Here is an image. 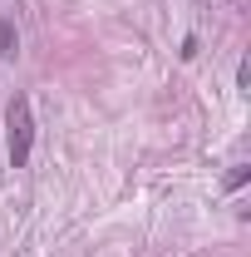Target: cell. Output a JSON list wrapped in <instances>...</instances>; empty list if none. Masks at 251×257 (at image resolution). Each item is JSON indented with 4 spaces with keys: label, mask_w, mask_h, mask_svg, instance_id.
I'll return each mask as SVG.
<instances>
[{
    "label": "cell",
    "mask_w": 251,
    "mask_h": 257,
    "mask_svg": "<svg viewBox=\"0 0 251 257\" xmlns=\"http://www.w3.org/2000/svg\"><path fill=\"white\" fill-rule=\"evenodd\" d=\"M5 149H10V168H25L30 163V149H34V109L25 94L10 99L5 109Z\"/></svg>",
    "instance_id": "cell-1"
},
{
    "label": "cell",
    "mask_w": 251,
    "mask_h": 257,
    "mask_svg": "<svg viewBox=\"0 0 251 257\" xmlns=\"http://www.w3.org/2000/svg\"><path fill=\"white\" fill-rule=\"evenodd\" d=\"M20 55V30L15 20H0V60H15Z\"/></svg>",
    "instance_id": "cell-2"
},
{
    "label": "cell",
    "mask_w": 251,
    "mask_h": 257,
    "mask_svg": "<svg viewBox=\"0 0 251 257\" xmlns=\"http://www.w3.org/2000/svg\"><path fill=\"white\" fill-rule=\"evenodd\" d=\"M246 178H251V168H246V163H236V168L226 173V188L236 193V188H242V183H246Z\"/></svg>",
    "instance_id": "cell-3"
}]
</instances>
